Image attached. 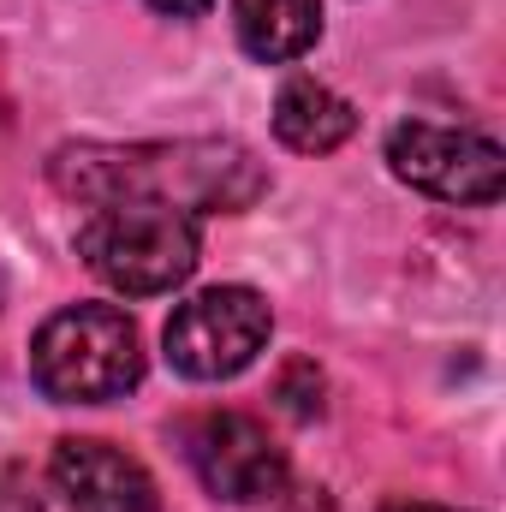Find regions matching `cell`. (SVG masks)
Returning <instances> with one entry per match:
<instances>
[{
    "label": "cell",
    "instance_id": "3957f363",
    "mask_svg": "<svg viewBox=\"0 0 506 512\" xmlns=\"http://www.w3.org/2000/svg\"><path fill=\"white\" fill-rule=\"evenodd\" d=\"M30 382L54 405H108L143 382V340L120 304L54 310L30 340Z\"/></svg>",
    "mask_w": 506,
    "mask_h": 512
},
{
    "label": "cell",
    "instance_id": "8fae6325",
    "mask_svg": "<svg viewBox=\"0 0 506 512\" xmlns=\"http://www.w3.org/2000/svg\"><path fill=\"white\" fill-rule=\"evenodd\" d=\"M155 12H167V18H197V12H209L215 0H149Z\"/></svg>",
    "mask_w": 506,
    "mask_h": 512
},
{
    "label": "cell",
    "instance_id": "52a82bcc",
    "mask_svg": "<svg viewBox=\"0 0 506 512\" xmlns=\"http://www.w3.org/2000/svg\"><path fill=\"white\" fill-rule=\"evenodd\" d=\"M48 483L72 512H161L155 477L126 447L96 435H66L48 459Z\"/></svg>",
    "mask_w": 506,
    "mask_h": 512
},
{
    "label": "cell",
    "instance_id": "9c48e42d",
    "mask_svg": "<svg viewBox=\"0 0 506 512\" xmlns=\"http://www.w3.org/2000/svg\"><path fill=\"white\" fill-rule=\"evenodd\" d=\"M239 48L262 66H292L322 36V0H233Z\"/></svg>",
    "mask_w": 506,
    "mask_h": 512
},
{
    "label": "cell",
    "instance_id": "ba28073f",
    "mask_svg": "<svg viewBox=\"0 0 506 512\" xmlns=\"http://www.w3.org/2000/svg\"><path fill=\"white\" fill-rule=\"evenodd\" d=\"M358 131V108L316 78H286L274 96V137L298 155H328Z\"/></svg>",
    "mask_w": 506,
    "mask_h": 512
},
{
    "label": "cell",
    "instance_id": "5b68a950",
    "mask_svg": "<svg viewBox=\"0 0 506 512\" xmlns=\"http://www.w3.org/2000/svg\"><path fill=\"white\" fill-rule=\"evenodd\" d=\"M387 167L399 185H411L435 203L489 209L506 191V155L495 137L429 126V120H405V126L387 131Z\"/></svg>",
    "mask_w": 506,
    "mask_h": 512
},
{
    "label": "cell",
    "instance_id": "277c9868",
    "mask_svg": "<svg viewBox=\"0 0 506 512\" xmlns=\"http://www.w3.org/2000/svg\"><path fill=\"white\" fill-rule=\"evenodd\" d=\"M268 328H274V316H268L262 292L209 286V292H191L185 304H173L161 346L185 382H233L268 346Z\"/></svg>",
    "mask_w": 506,
    "mask_h": 512
},
{
    "label": "cell",
    "instance_id": "6da1fadb",
    "mask_svg": "<svg viewBox=\"0 0 506 512\" xmlns=\"http://www.w3.org/2000/svg\"><path fill=\"white\" fill-rule=\"evenodd\" d=\"M54 191L78 203H120V197H161L179 209H221L239 215L268 191L245 143L227 137H179V143H66L48 155Z\"/></svg>",
    "mask_w": 506,
    "mask_h": 512
},
{
    "label": "cell",
    "instance_id": "30bf717a",
    "mask_svg": "<svg viewBox=\"0 0 506 512\" xmlns=\"http://www.w3.org/2000/svg\"><path fill=\"white\" fill-rule=\"evenodd\" d=\"M274 393H280V405H286L292 417H316V411H322V370H316L310 358H292V364L280 370Z\"/></svg>",
    "mask_w": 506,
    "mask_h": 512
},
{
    "label": "cell",
    "instance_id": "7a4b0ae2",
    "mask_svg": "<svg viewBox=\"0 0 506 512\" xmlns=\"http://www.w3.org/2000/svg\"><path fill=\"white\" fill-rule=\"evenodd\" d=\"M78 256L96 280H108L126 298H161L197 274L203 256V221L161 197H120L96 203L78 227Z\"/></svg>",
    "mask_w": 506,
    "mask_h": 512
},
{
    "label": "cell",
    "instance_id": "7c38bea8",
    "mask_svg": "<svg viewBox=\"0 0 506 512\" xmlns=\"http://www.w3.org/2000/svg\"><path fill=\"white\" fill-rule=\"evenodd\" d=\"M381 512H459V507H435V501H381Z\"/></svg>",
    "mask_w": 506,
    "mask_h": 512
},
{
    "label": "cell",
    "instance_id": "8992f818",
    "mask_svg": "<svg viewBox=\"0 0 506 512\" xmlns=\"http://www.w3.org/2000/svg\"><path fill=\"white\" fill-rule=\"evenodd\" d=\"M185 459H191L197 483L227 507H262L286 489L280 441L245 411H203L185 429Z\"/></svg>",
    "mask_w": 506,
    "mask_h": 512
}]
</instances>
